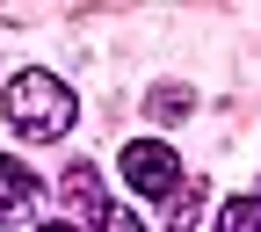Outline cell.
<instances>
[{
  "label": "cell",
  "instance_id": "cell-7",
  "mask_svg": "<svg viewBox=\"0 0 261 232\" xmlns=\"http://www.w3.org/2000/svg\"><path fill=\"white\" fill-rule=\"evenodd\" d=\"M181 109H189V87H160L152 94V116H181Z\"/></svg>",
  "mask_w": 261,
  "mask_h": 232
},
{
  "label": "cell",
  "instance_id": "cell-8",
  "mask_svg": "<svg viewBox=\"0 0 261 232\" xmlns=\"http://www.w3.org/2000/svg\"><path fill=\"white\" fill-rule=\"evenodd\" d=\"M37 232H80V225H65V218H58V225H37Z\"/></svg>",
  "mask_w": 261,
  "mask_h": 232
},
{
  "label": "cell",
  "instance_id": "cell-4",
  "mask_svg": "<svg viewBox=\"0 0 261 232\" xmlns=\"http://www.w3.org/2000/svg\"><path fill=\"white\" fill-rule=\"evenodd\" d=\"M29 203H37V174L22 160H0V218H22Z\"/></svg>",
  "mask_w": 261,
  "mask_h": 232
},
{
  "label": "cell",
  "instance_id": "cell-1",
  "mask_svg": "<svg viewBox=\"0 0 261 232\" xmlns=\"http://www.w3.org/2000/svg\"><path fill=\"white\" fill-rule=\"evenodd\" d=\"M0 109H8V123L22 131V138H65L73 131V116H80V102H73V87H65L58 73H44V65H29V73H15L8 87H0Z\"/></svg>",
  "mask_w": 261,
  "mask_h": 232
},
{
  "label": "cell",
  "instance_id": "cell-3",
  "mask_svg": "<svg viewBox=\"0 0 261 232\" xmlns=\"http://www.w3.org/2000/svg\"><path fill=\"white\" fill-rule=\"evenodd\" d=\"M123 182L138 189V196H174V189H181V160H174V145L130 138V145H123Z\"/></svg>",
  "mask_w": 261,
  "mask_h": 232
},
{
  "label": "cell",
  "instance_id": "cell-5",
  "mask_svg": "<svg viewBox=\"0 0 261 232\" xmlns=\"http://www.w3.org/2000/svg\"><path fill=\"white\" fill-rule=\"evenodd\" d=\"M218 232H261V196H232L218 211Z\"/></svg>",
  "mask_w": 261,
  "mask_h": 232
},
{
  "label": "cell",
  "instance_id": "cell-2",
  "mask_svg": "<svg viewBox=\"0 0 261 232\" xmlns=\"http://www.w3.org/2000/svg\"><path fill=\"white\" fill-rule=\"evenodd\" d=\"M65 196H73V211H80L94 232H145V225H138V211L109 203V189H102V174H94L87 160H80V167H65Z\"/></svg>",
  "mask_w": 261,
  "mask_h": 232
},
{
  "label": "cell",
  "instance_id": "cell-6",
  "mask_svg": "<svg viewBox=\"0 0 261 232\" xmlns=\"http://www.w3.org/2000/svg\"><path fill=\"white\" fill-rule=\"evenodd\" d=\"M203 211V189H174L167 196V218H174V232H189V218Z\"/></svg>",
  "mask_w": 261,
  "mask_h": 232
}]
</instances>
